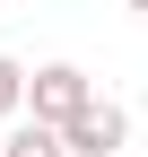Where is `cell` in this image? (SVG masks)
Wrapping results in <instances>:
<instances>
[{
	"instance_id": "6da1fadb",
	"label": "cell",
	"mask_w": 148,
	"mask_h": 157,
	"mask_svg": "<svg viewBox=\"0 0 148 157\" xmlns=\"http://www.w3.org/2000/svg\"><path fill=\"white\" fill-rule=\"evenodd\" d=\"M87 96H96V78H87L79 61H44V70H26V122H52L61 131Z\"/></svg>"
},
{
	"instance_id": "5b68a950",
	"label": "cell",
	"mask_w": 148,
	"mask_h": 157,
	"mask_svg": "<svg viewBox=\"0 0 148 157\" xmlns=\"http://www.w3.org/2000/svg\"><path fill=\"white\" fill-rule=\"evenodd\" d=\"M122 9H139V17H148V0H122Z\"/></svg>"
},
{
	"instance_id": "3957f363",
	"label": "cell",
	"mask_w": 148,
	"mask_h": 157,
	"mask_svg": "<svg viewBox=\"0 0 148 157\" xmlns=\"http://www.w3.org/2000/svg\"><path fill=\"white\" fill-rule=\"evenodd\" d=\"M0 157H70V148H61V131H52V122H26V113H17L9 140H0Z\"/></svg>"
},
{
	"instance_id": "8992f818",
	"label": "cell",
	"mask_w": 148,
	"mask_h": 157,
	"mask_svg": "<svg viewBox=\"0 0 148 157\" xmlns=\"http://www.w3.org/2000/svg\"><path fill=\"white\" fill-rule=\"evenodd\" d=\"M0 9H9V0H0Z\"/></svg>"
},
{
	"instance_id": "7a4b0ae2",
	"label": "cell",
	"mask_w": 148,
	"mask_h": 157,
	"mask_svg": "<svg viewBox=\"0 0 148 157\" xmlns=\"http://www.w3.org/2000/svg\"><path fill=\"white\" fill-rule=\"evenodd\" d=\"M122 140H131V113H122L113 96H87V105L61 122V148H70V157H113Z\"/></svg>"
},
{
	"instance_id": "277c9868",
	"label": "cell",
	"mask_w": 148,
	"mask_h": 157,
	"mask_svg": "<svg viewBox=\"0 0 148 157\" xmlns=\"http://www.w3.org/2000/svg\"><path fill=\"white\" fill-rule=\"evenodd\" d=\"M17 113H26V61L0 52V122H17Z\"/></svg>"
}]
</instances>
